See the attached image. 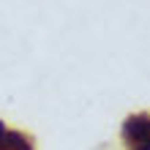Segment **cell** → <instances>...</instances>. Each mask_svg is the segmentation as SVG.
Returning <instances> with one entry per match:
<instances>
[{
  "instance_id": "2",
  "label": "cell",
  "mask_w": 150,
  "mask_h": 150,
  "mask_svg": "<svg viewBox=\"0 0 150 150\" xmlns=\"http://www.w3.org/2000/svg\"><path fill=\"white\" fill-rule=\"evenodd\" d=\"M0 150H36V142H33L30 134L14 131L0 120Z\"/></svg>"
},
{
  "instance_id": "1",
  "label": "cell",
  "mask_w": 150,
  "mask_h": 150,
  "mask_svg": "<svg viewBox=\"0 0 150 150\" xmlns=\"http://www.w3.org/2000/svg\"><path fill=\"white\" fill-rule=\"evenodd\" d=\"M126 150H150V112H137L123 120L120 128Z\"/></svg>"
}]
</instances>
